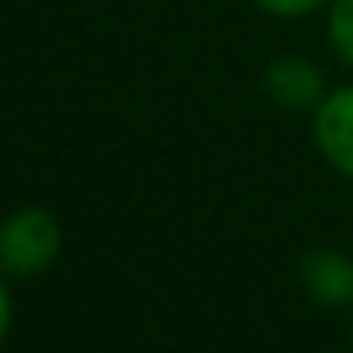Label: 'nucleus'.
I'll return each instance as SVG.
<instances>
[{
  "mask_svg": "<svg viewBox=\"0 0 353 353\" xmlns=\"http://www.w3.org/2000/svg\"><path fill=\"white\" fill-rule=\"evenodd\" d=\"M61 254V224L39 205L16 209L0 221V274L34 277L50 270Z\"/></svg>",
  "mask_w": 353,
  "mask_h": 353,
  "instance_id": "obj_1",
  "label": "nucleus"
},
{
  "mask_svg": "<svg viewBox=\"0 0 353 353\" xmlns=\"http://www.w3.org/2000/svg\"><path fill=\"white\" fill-rule=\"evenodd\" d=\"M315 148L319 156L338 171V175L353 179V84L334 88L323 95L315 107Z\"/></svg>",
  "mask_w": 353,
  "mask_h": 353,
  "instance_id": "obj_2",
  "label": "nucleus"
},
{
  "mask_svg": "<svg viewBox=\"0 0 353 353\" xmlns=\"http://www.w3.org/2000/svg\"><path fill=\"white\" fill-rule=\"evenodd\" d=\"M262 84H266V95L277 103V107L285 110H315L323 103V77L319 69H315L307 57H274V61L266 65V77H262Z\"/></svg>",
  "mask_w": 353,
  "mask_h": 353,
  "instance_id": "obj_3",
  "label": "nucleus"
},
{
  "mask_svg": "<svg viewBox=\"0 0 353 353\" xmlns=\"http://www.w3.org/2000/svg\"><path fill=\"white\" fill-rule=\"evenodd\" d=\"M300 285L323 307H353V259L334 247L312 251L300 262Z\"/></svg>",
  "mask_w": 353,
  "mask_h": 353,
  "instance_id": "obj_4",
  "label": "nucleus"
},
{
  "mask_svg": "<svg viewBox=\"0 0 353 353\" xmlns=\"http://www.w3.org/2000/svg\"><path fill=\"white\" fill-rule=\"evenodd\" d=\"M327 39L345 65H353V0H330L327 8Z\"/></svg>",
  "mask_w": 353,
  "mask_h": 353,
  "instance_id": "obj_5",
  "label": "nucleus"
},
{
  "mask_svg": "<svg viewBox=\"0 0 353 353\" xmlns=\"http://www.w3.org/2000/svg\"><path fill=\"white\" fill-rule=\"evenodd\" d=\"M254 4L277 19H300V16H312L323 4H330V0H254Z\"/></svg>",
  "mask_w": 353,
  "mask_h": 353,
  "instance_id": "obj_6",
  "label": "nucleus"
},
{
  "mask_svg": "<svg viewBox=\"0 0 353 353\" xmlns=\"http://www.w3.org/2000/svg\"><path fill=\"white\" fill-rule=\"evenodd\" d=\"M12 315H16V307H12V289H8V277L0 274V345H4V338H8V330H12Z\"/></svg>",
  "mask_w": 353,
  "mask_h": 353,
  "instance_id": "obj_7",
  "label": "nucleus"
},
{
  "mask_svg": "<svg viewBox=\"0 0 353 353\" xmlns=\"http://www.w3.org/2000/svg\"><path fill=\"white\" fill-rule=\"evenodd\" d=\"M350 334H353V319H350Z\"/></svg>",
  "mask_w": 353,
  "mask_h": 353,
  "instance_id": "obj_8",
  "label": "nucleus"
}]
</instances>
